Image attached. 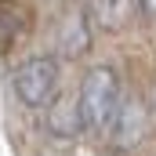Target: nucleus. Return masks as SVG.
Segmentation results:
<instances>
[{
	"instance_id": "nucleus-1",
	"label": "nucleus",
	"mask_w": 156,
	"mask_h": 156,
	"mask_svg": "<svg viewBox=\"0 0 156 156\" xmlns=\"http://www.w3.org/2000/svg\"><path fill=\"white\" fill-rule=\"evenodd\" d=\"M120 105H123V94H120V80L109 66H94L83 87H80V109H83V123L94 131V134H113L120 116Z\"/></svg>"
},
{
	"instance_id": "nucleus-4",
	"label": "nucleus",
	"mask_w": 156,
	"mask_h": 156,
	"mask_svg": "<svg viewBox=\"0 0 156 156\" xmlns=\"http://www.w3.org/2000/svg\"><path fill=\"white\" fill-rule=\"evenodd\" d=\"M142 134H145V109H142V102H123L120 116H116V127H113L116 145L131 149L134 142H142Z\"/></svg>"
},
{
	"instance_id": "nucleus-7",
	"label": "nucleus",
	"mask_w": 156,
	"mask_h": 156,
	"mask_svg": "<svg viewBox=\"0 0 156 156\" xmlns=\"http://www.w3.org/2000/svg\"><path fill=\"white\" fill-rule=\"evenodd\" d=\"M138 4H142V11H145L149 18H156V0H138Z\"/></svg>"
},
{
	"instance_id": "nucleus-3",
	"label": "nucleus",
	"mask_w": 156,
	"mask_h": 156,
	"mask_svg": "<svg viewBox=\"0 0 156 156\" xmlns=\"http://www.w3.org/2000/svg\"><path fill=\"white\" fill-rule=\"evenodd\" d=\"M29 29V7L18 0H0V51H11Z\"/></svg>"
},
{
	"instance_id": "nucleus-2",
	"label": "nucleus",
	"mask_w": 156,
	"mask_h": 156,
	"mask_svg": "<svg viewBox=\"0 0 156 156\" xmlns=\"http://www.w3.org/2000/svg\"><path fill=\"white\" fill-rule=\"evenodd\" d=\"M11 87H15V94H18L22 105L44 109L55 98V91H58V62L47 58V55H37V58L22 62L15 69V76H11Z\"/></svg>"
},
{
	"instance_id": "nucleus-5",
	"label": "nucleus",
	"mask_w": 156,
	"mask_h": 156,
	"mask_svg": "<svg viewBox=\"0 0 156 156\" xmlns=\"http://www.w3.org/2000/svg\"><path fill=\"white\" fill-rule=\"evenodd\" d=\"M80 123H83L80 102L62 98L58 105H51V134H58V138H73V134L80 131Z\"/></svg>"
},
{
	"instance_id": "nucleus-6",
	"label": "nucleus",
	"mask_w": 156,
	"mask_h": 156,
	"mask_svg": "<svg viewBox=\"0 0 156 156\" xmlns=\"http://www.w3.org/2000/svg\"><path fill=\"white\" fill-rule=\"evenodd\" d=\"M62 51H66V55L87 51V26H83V15H73V18H69V33H66V40H62Z\"/></svg>"
}]
</instances>
